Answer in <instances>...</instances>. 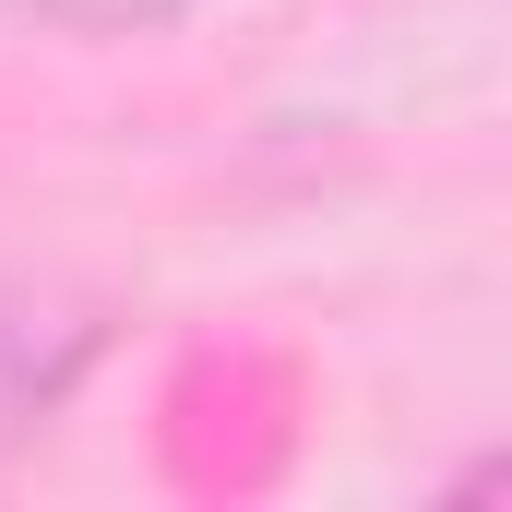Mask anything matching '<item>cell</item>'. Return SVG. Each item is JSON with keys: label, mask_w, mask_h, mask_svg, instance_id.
<instances>
[{"label": "cell", "mask_w": 512, "mask_h": 512, "mask_svg": "<svg viewBox=\"0 0 512 512\" xmlns=\"http://www.w3.org/2000/svg\"><path fill=\"white\" fill-rule=\"evenodd\" d=\"M12 24H36V36H72V48H131V36H167V24H191L203 0H0Z\"/></svg>", "instance_id": "cell-1"}]
</instances>
